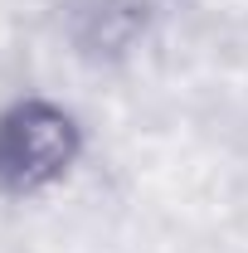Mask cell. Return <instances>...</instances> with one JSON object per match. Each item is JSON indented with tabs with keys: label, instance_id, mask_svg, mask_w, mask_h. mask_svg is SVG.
<instances>
[{
	"label": "cell",
	"instance_id": "6da1fadb",
	"mask_svg": "<svg viewBox=\"0 0 248 253\" xmlns=\"http://www.w3.org/2000/svg\"><path fill=\"white\" fill-rule=\"evenodd\" d=\"M78 156V126L63 107L20 102L0 117V180L10 190H39Z\"/></svg>",
	"mask_w": 248,
	"mask_h": 253
}]
</instances>
